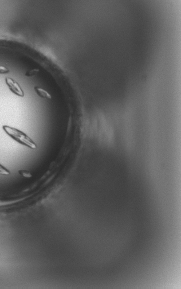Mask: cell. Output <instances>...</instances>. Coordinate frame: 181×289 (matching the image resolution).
Listing matches in <instances>:
<instances>
[{
    "label": "cell",
    "mask_w": 181,
    "mask_h": 289,
    "mask_svg": "<svg viewBox=\"0 0 181 289\" xmlns=\"http://www.w3.org/2000/svg\"><path fill=\"white\" fill-rule=\"evenodd\" d=\"M2 129L9 137L20 144L31 149H36L37 148L36 144L30 137L21 130L7 125L3 126Z\"/></svg>",
    "instance_id": "obj_1"
},
{
    "label": "cell",
    "mask_w": 181,
    "mask_h": 289,
    "mask_svg": "<svg viewBox=\"0 0 181 289\" xmlns=\"http://www.w3.org/2000/svg\"><path fill=\"white\" fill-rule=\"evenodd\" d=\"M6 83L8 85L9 90L15 95L23 97L24 96V93L22 88L20 86L19 83L16 82L15 80L12 79L10 78H6L5 79Z\"/></svg>",
    "instance_id": "obj_2"
},
{
    "label": "cell",
    "mask_w": 181,
    "mask_h": 289,
    "mask_svg": "<svg viewBox=\"0 0 181 289\" xmlns=\"http://www.w3.org/2000/svg\"><path fill=\"white\" fill-rule=\"evenodd\" d=\"M34 90L40 97L44 99H51V96L45 90L38 87H34Z\"/></svg>",
    "instance_id": "obj_3"
},
{
    "label": "cell",
    "mask_w": 181,
    "mask_h": 289,
    "mask_svg": "<svg viewBox=\"0 0 181 289\" xmlns=\"http://www.w3.org/2000/svg\"><path fill=\"white\" fill-rule=\"evenodd\" d=\"M19 173L20 175L22 176L23 177H24L25 178L32 177V174L27 170H20L19 171Z\"/></svg>",
    "instance_id": "obj_4"
},
{
    "label": "cell",
    "mask_w": 181,
    "mask_h": 289,
    "mask_svg": "<svg viewBox=\"0 0 181 289\" xmlns=\"http://www.w3.org/2000/svg\"><path fill=\"white\" fill-rule=\"evenodd\" d=\"M10 174V171L4 167L3 165L0 164V175H9Z\"/></svg>",
    "instance_id": "obj_5"
},
{
    "label": "cell",
    "mask_w": 181,
    "mask_h": 289,
    "mask_svg": "<svg viewBox=\"0 0 181 289\" xmlns=\"http://www.w3.org/2000/svg\"><path fill=\"white\" fill-rule=\"evenodd\" d=\"M38 72H39L38 69H33L30 70L29 71H28L25 75L27 76H33L36 75Z\"/></svg>",
    "instance_id": "obj_6"
},
{
    "label": "cell",
    "mask_w": 181,
    "mask_h": 289,
    "mask_svg": "<svg viewBox=\"0 0 181 289\" xmlns=\"http://www.w3.org/2000/svg\"><path fill=\"white\" fill-rule=\"evenodd\" d=\"M9 72V70L7 67L4 66H0V73L1 74H6Z\"/></svg>",
    "instance_id": "obj_7"
}]
</instances>
